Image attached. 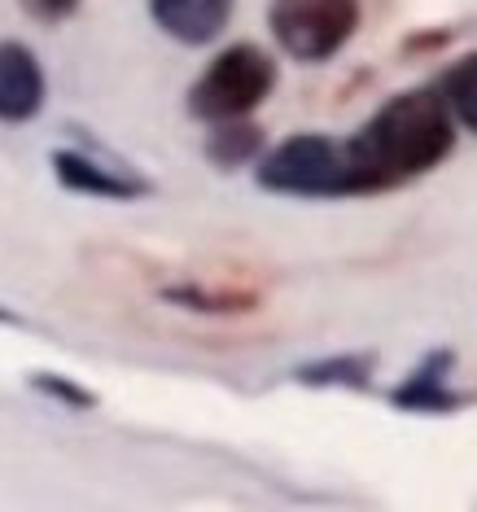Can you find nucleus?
<instances>
[{
	"label": "nucleus",
	"instance_id": "nucleus-1",
	"mask_svg": "<svg viewBox=\"0 0 477 512\" xmlns=\"http://www.w3.org/2000/svg\"><path fill=\"white\" fill-rule=\"evenodd\" d=\"M346 197H377L429 176L456 149V119L438 84H421L394 97L342 141Z\"/></svg>",
	"mask_w": 477,
	"mask_h": 512
},
{
	"label": "nucleus",
	"instance_id": "nucleus-2",
	"mask_svg": "<svg viewBox=\"0 0 477 512\" xmlns=\"http://www.w3.org/2000/svg\"><path fill=\"white\" fill-rule=\"evenodd\" d=\"M281 66L276 57L259 49V44L241 40L219 49L206 71L193 79L189 88V114L197 123H219V119H246L272 97Z\"/></svg>",
	"mask_w": 477,
	"mask_h": 512
},
{
	"label": "nucleus",
	"instance_id": "nucleus-3",
	"mask_svg": "<svg viewBox=\"0 0 477 512\" xmlns=\"http://www.w3.org/2000/svg\"><path fill=\"white\" fill-rule=\"evenodd\" d=\"M254 184L298 202H342L346 197V149L324 132H298L263 149L254 162Z\"/></svg>",
	"mask_w": 477,
	"mask_h": 512
},
{
	"label": "nucleus",
	"instance_id": "nucleus-4",
	"mask_svg": "<svg viewBox=\"0 0 477 512\" xmlns=\"http://www.w3.org/2000/svg\"><path fill=\"white\" fill-rule=\"evenodd\" d=\"M364 0H267V31L298 66L333 62L355 40Z\"/></svg>",
	"mask_w": 477,
	"mask_h": 512
},
{
	"label": "nucleus",
	"instance_id": "nucleus-5",
	"mask_svg": "<svg viewBox=\"0 0 477 512\" xmlns=\"http://www.w3.org/2000/svg\"><path fill=\"white\" fill-rule=\"evenodd\" d=\"M49 167L53 180L79 197H97V202H145V197H154V180L132 171L127 162L101 158L97 149H53Z\"/></svg>",
	"mask_w": 477,
	"mask_h": 512
},
{
	"label": "nucleus",
	"instance_id": "nucleus-6",
	"mask_svg": "<svg viewBox=\"0 0 477 512\" xmlns=\"http://www.w3.org/2000/svg\"><path fill=\"white\" fill-rule=\"evenodd\" d=\"M451 368H456V351L438 346L416 364L407 377L386 394V403L394 412H412V416H451L460 407H469L477 394L451 386Z\"/></svg>",
	"mask_w": 477,
	"mask_h": 512
},
{
	"label": "nucleus",
	"instance_id": "nucleus-7",
	"mask_svg": "<svg viewBox=\"0 0 477 512\" xmlns=\"http://www.w3.org/2000/svg\"><path fill=\"white\" fill-rule=\"evenodd\" d=\"M49 79L31 44L0 40V123H31L44 110Z\"/></svg>",
	"mask_w": 477,
	"mask_h": 512
},
{
	"label": "nucleus",
	"instance_id": "nucleus-8",
	"mask_svg": "<svg viewBox=\"0 0 477 512\" xmlns=\"http://www.w3.org/2000/svg\"><path fill=\"white\" fill-rule=\"evenodd\" d=\"M149 18L167 40L184 49H206L228 31L237 0H145Z\"/></svg>",
	"mask_w": 477,
	"mask_h": 512
},
{
	"label": "nucleus",
	"instance_id": "nucleus-9",
	"mask_svg": "<svg viewBox=\"0 0 477 512\" xmlns=\"http://www.w3.org/2000/svg\"><path fill=\"white\" fill-rule=\"evenodd\" d=\"M267 149V132L250 119H219V123H206V141H202V154L215 171H241V167H254Z\"/></svg>",
	"mask_w": 477,
	"mask_h": 512
},
{
	"label": "nucleus",
	"instance_id": "nucleus-10",
	"mask_svg": "<svg viewBox=\"0 0 477 512\" xmlns=\"http://www.w3.org/2000/svg\"><path fill=\"white\" fill-rule=\"evenodd\" d=\"M372 372H377V355L372 351H346V355H324L298 364L289 377L307 390H372Z\"/></svg>",
	"mask_w": 477,
	"mask_h": 512
},
{
	"label": "nucleus",
	"instance_id": "nucleus-11",
	"mask_svg": "<svg viewBox=\"0 0 477 512\" xmlns=\"http://www.w3.org/2000/svg\"><path fill=\"white\" fill-rule=\"evenodd\" d=\"M162 302L180 311H197V316H246L259 307V298L246 289H206V285H167Z\"/></svg>",
	"mask_w": 477,
	"mask_h": 512
},
{
	"label": "nucleus",
	"instance_id": "nucleus-12",
	"mask_svg": "<svg viewBox=\"0 0 477 512\" xmlns=\"http://www.w3.org/2000/svg\"><path fill=\"white\" fill-rule=\"evenodd\" d=\"M438 92H442V101H447L456 127H469V132L477 136V49L456 57V62L442 71Z\"/></svg>",
	"mask_w": 477,
	"mask_h": 512
},
{
	"label": "nucleus",
	"instance_id": "nucleus-13",
	"mask_svg": "<svg viewBox=\"0 0 477 512\" xmlns=\"http://www.w3.org/2000/svg\"><path fill=\"white\" fill-rule=\"evenodd\" d=\"M27 386L44 394V399H53L57 407H66V412H97V390L79 386L75 377H66V372H31Z\"/></svg>",
	"mask_w": 477,
	"mask_h": 512
},
{
	"label": "nucleus",
	"instance_id": "nucleus-14",
	"mask_svg": "<svg viewBox=\"0 0 477 512\" xmlns=\"http://www.w3.org/2000/svg\"><path fill=\"white\" fill-rule=\"evenodd\" d=\"M22 9H27V18H36V22H44V27H57V22H66L75 14L84 0H18Z\"/></svg>",
	"mask_w": 477,
	"mask_h": 512
},
{
	"label": "nucleus",
	"instance_id": "nucleus-15",
	"mask_svg": "<svg viewBox=\"0 0 477 512\" xmlns=\"http://www.w3.org/2000/svg\"><path fill=\"white\" fill-rule=\"evenodd\" d=\"M0 324H22L18 311H9V307H0Z\"/></svg>",
	"mask_w": 477,
	"mask_h": 512
}]
</instances>
